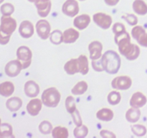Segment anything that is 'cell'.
Here are the masks:
<instances>
[{
	"mask_svg": "<svg viewBox=\"0 0 147 138\" xmlns=\"http://www.w3.org/2000/svg\"><path fill=\"white\" fill-rule=\"evenodd\" d=\"M114 40L120 53L127 60H134L139 57L141 53L140 47L137 45L131 43L129 32L126 31L121 34H116Z\"/></svg>",
	"mask_w": 147,
	"mask_h": 138,
	"instance_id": "obj_1",
	"label": "cell"
},
{
	"mask_svg": "<svg viewBox=\"0 0 147 138\" xmlns=\"http://www.w3.org/2000/svg\"><path fill=\"white\" fill-rule=\"evenodd\" d=\"M102 66L106 73L116 74L119 72L121 66V59L119 53L112 50H107L100 57Z\"/></svg>",
	"mask_w": 147,
	"mask_h": 138,
	"instance_id": "obj_2",
	"label": "cell"
},
{
	"mask_svg": "<svg viewBox=\"0 0 147 138\" xmlns=\"http://www.w3.org/2000/svg\"><path fill=\"white\" fill-rule=\"evenodd\" d=\"M61 99V94L56 88L50 87L42 92L41 100L43 104L47 107L55 108L58 106Z\"/></svg>",
	"mask_w": 147,
	"mask_h": 138,
	"instance_id": "obj_3",
	"label": "cell"
},
{
	"mask_svg": "<svg viewBox=\"0 0 147 138\" xmlns=\"http://www.w3.org/2000/svg\"><path fill=\"white\" fill-rule=\"evenodd\" d=\"M17 60L20 61L22 65V68H27L30 67L32 63V52L27 46H20L17 50Z\"/></svg>",
	"mask_w": 147,
	"mask_h": 138,
	"instance_id": "obj_4",
	"label": "cell"
},
{
	"mask_svg": "<svg viewBox=\"0 0 147 138\" xmlns=\"http://www.w3.org/2000/svg\"><path fill=\"white\" fill-rule=\"evenodd\" d=\"M17 21L11 16L2 15L1 17L0 30L3 33L11 36L17 29Z\"/></svg>",
	"mask_w": 147,
	"mask_h": 138,
	"instance_id": "obj_5",
	"label": "cell"
},
{
	"mask_svg": "<svg viewBox=\"0 0 147 138\" xmlns=\"http://www.w3.org/2000/svg\"><path fill=\"white\" fill-rule=\"evenodd\" d=\"M93 22L103 30H108L111 26L113 19L111 16L103 12H98L93 14Z\"/></svg>",
	"mask_w": 147,
	"mask_h": 138,
	"instance_id": "obj_6",
	"label": "cell"
},
{
	"mask_svg": "<svg viewBox=\"0 0 147 138\" xmlns=\"http://www.w3.org/2000/svg\"><path fill=\"white\" fill-rule=\"evenodd\" d=\"M132 86V79L128 76H120L114 78L111 82V86L116 90H128Z\"/></svg>",
	"mask_w": 147,
	"mask_h": 138,
	"instance_id": "obj_7",
	"label": "cell"
},
{
	"mask_svg": "<svg viewBox=\"0 0 147 138\" xmlns=\"http://www.w3.org/2000/svg\"><path fill=\"white\" fill-rule=\"evenodd\" d=\"M80 11L78 1L76 0H66L62 7V12L66 16L74 17Z\"/></svg>",
	"mask_w": 147,
	"mask_h": 138,
	"instance_id": "obj_8",
	"label": "cell"
},
{
	"mask_svg": "<svg viewBox=\"0 0 147 138\" xmlns=\"http://www.w3.org/2000/svg\"><path fill=\"white\" fill-rule=\"evenodd\" d=\"M131 36L137 41L139 45L142 47H147V32L142 26H134L131 30Z\"/></svg>",
	"mask_w": 147,
	"mask_h": 138,
	"instance_id": "obj_9",
	"label": "cell"
},
{
	"mask_svg": "<svg viewBox=\"0 0 147 138\" xmlns=\"http://www.w3.org/2000/svg\"><path fill=\"white\" fill-rule=\"evenodd\" d=\"M35 29L37 34L42 40H47L49 38L51 33V26L47 20L42 19L37 21L36 23Z\"/></svg>",
	"mask_w": 147,
	"mask_h": 138,
	"instance_id": "obj_10",
	"label": "cell"
},
{
	"mask_svg": "<svg viewBox=\"0 0 147 138\" xmlns=\"http://www.w3.org/2000/svg\"><path fill=\"white\" fill-rule=\"evenodd\" d=\"M23 70L22 65L19 60H13L8 62L4 68V72L9 77H16Z\"/></svg>",
	"mask_w": 147,
	"mask_h": 138,
	"instance_id": "obj_11",
	"label": "cell"
},
{
	"mask_svg": "<svg viewBox=\"0 0 147 138\" xmlns=\"http://www.w3.org/2000/svg\"><path fill=\"white\" fill-rule=\"evenodd\" d=\"M19 32L23 38H30L34 33V25L29 20H24L20 24L19 27Z\"/></svg>",
	"mask_w": 147,
	"mask_h": 138,
	"instance_id": "obj_12",
	"label": "cell"
},
{
	"mask_svg": "<svg viewBox=\"0 0 147 138\" xmlns=\"http://www.w3.org/2000/svg\"><path fill=\"white\" fill-rule=\"evenodd\" d=\"M103 44L100 42L93 41L89 44L88 50L90 53V58L91 60H98L100 59L102 56L103 51Z\"/></svg>",
	"mask_w": 147,
	"mask_h": 138,
	"instance_id": "obj_13",
	"label": "cell"
},
{
	"mask_svg": "<svg viewBox=\"0 0 147 138\" xmlns=\"http://www.w3.org/2000/svg\"><path fill=\"white\" fill-rule=\"evenodd\" d=\"M42 101L41 99L37 98H32V99L29 101L27 105V112L30 115L32 116H35L39 114L42 107Z\"/></svg>",
	"mask_w": 147,
	"mask_h": 138,
	"instance_id": "obj_14",
	"label": "cell"
},
{
	"mask_svg": "<svg viewBox=\"0 0 147 138\" xmlns=\"http://www.w3.org/2000/svg\"><path fill=\"white\" fill-rule=\"evenodd\" d=\"M24 91L26 96L29 98H35L40 93V88L35 81L30 80L26 82L24 84Z\"/></svg>",
	"mask_w": 147,
	"mask_h": 138,
	"instance_id": "obj_15",
	"label": "cell"
},
{
	"mask_svg": "<svg viewBox=\"0 0 147 138\" xmlns=\"http://www.w3.org/2000/svg\"><path fill=\"white\" fill-rule=\"evenodd\" d=\"M147 102V98L142 92H135L130 99V106L134 108H142L146 105Z\"/></svg>",
	"mask_w": 147,
	"mask_h": 138,
	"instance_id": "obj_16",
	"label": "cell"
},
{
	"mask_svg": "<svg viewBox=\"0 0 147 138\" xmlns=\"http://www.w3.org/2000/svg\"><path fill=\"white\" fill-rule=\"evenodd\" d=\"M36 8L37 9V14L41 17H46L50 12L52 8L51 0L40 1V2L34 3Z\"/></svg>",
	"mask_w": 147,
	"mask_h": 138,
	"instance_id": "obj_17",
	"label": "cell"
},
{
	"mask_svg": "<svg viewBox=\"0 0 147 138\" xmlns=\"http://www.w3.org/2000/svg\"><path fill=\"white\" fill-rule=\"evenodd\" d=\"M90 22V17L87 14H83L75 17L73 25L79 30H83L87 28Z\"/></svg>",
	"mask_w": 147,
	"mask_h": 138,
	"instance_id": "obj_18",
	"label": "cell"
},
{
	"mask_svg": "<svg viewBox=\"0 0 147 138\" xmlns=\"http://www.w3.org/2000/svg\"><path fill=\"white\" fill-rule=\"evenodd\" d=\"M80 37V33L74 28H69L63 32V43L66 44L73 43Z\"/></svg>",
	"mask_w": 147,
	"mask_h": 138,
	"instance_id": "obj_19",
	"label": "cell"
},
{
	"mask_svg": "<svg viewBox=\"0 0 147 138\" xmlns=\"http://www.w3.org/2000/svg\"><path fill=\"white\" fill-rule=\"evenodd\" d=\"M64 70L67 74L70 76L80 73L78 58H72L66 62L64 66Z\"/></svg>",
	"mask_w": 147,
	"mask_h": 138,
	"instance_id": "obj_20",
	"label": "cell"
},
{
	"mask_svg": "<svg viewBox=\"0 0 147 138\" xmlns=\"http://www.w3.org/2000/svg\"><path fill=\"white\" fill-rule=\"evenodd\" d=\"M22 106V100L17 96L9 98L6 101V106L10 112H17L18 110H20Z\"/></svg>",
	"mask_w": 147,
	"mask_h": 138,
	"instance_id": "obj_21",
	"label": "cell"
},
{
	"mask_svg": "<svg viewBox=\"0 0 147 138\" xmlns=\"http://www.w3.org/2000/svg\"><path fill=\"white\" fill-rule=\"evenodd\" d=\"M14 91V85L11 81H4L0 83V95L4 97H9Z\"/></svg>",
	"mask_w": 147,
	"mask_h": 138,
	"instance_id": "obj_22",
	"label": "cell"
},
{
	"mask_svg": "<svg viewBox=\"0 0 147 138\" xmlns=\"http://www.w3.org/2000/svg\"><path fill=\"white\" fill-rule=\"evenodd\" d=\"M114 113L109 108H103L98 110L96 113V117L103 122H110L113 119Z\"/></svg>",
	"mask_w": 147,
	"mask_h": 138,
	"instance_id": "obj_23",
	"label": "cell"
},
{
	"mask_svg": "<svg viewBox=\"0 0 147 138\" xmlns=\"http://www.w3.org/2000/svg\"><path fill=\"white\" fill-rule=\"evenodd\" d=\"M141 117V111L139 108L131 107L126 112V119L130 123H136Z\"/></svg>",
	"mask_w": 147,
	"mask_h": 138,
	"instance_id": "obj_24",
	"label": "cell"
},
{
	"mask_svg": "<svg viewBox=\"0 0 147 138\" xmlns=\"http://www.w3.org/2000/svg\"><path fill=\"white\" fill-rule=\"evenodd\" d=\"M132 8L134 12L139 15H145L147 14V4L144 0H134Z\"/></svg>",
	"mask_w": 147,
	"mask_h": 138,
	"instance_id": "obj_25",
	"label": "cell"
},
{
	"mask_svg": "<svg viewBox=\"0 0 147 138\" xmlns=\"http://www.w3.org/2000/svg\"><path fill=\"white\" fill-rule=\"evenodd\" d=\"M88 88V86L87 82H86L85 80H80L73 86L71 92L74 96H80L87 91Z\"/></svg>",
	"mask_w": 147,
	"mask_h": 138,
	"instance_id": "obj_26",
	"label": "cell"
},
{
	"mask_svg": "<svg viewBox=\"0 0 147 138\" xmlns=\"http://www.w3.org/2000/svg\"><path fill=\"white\" fill-rule=\"evenodd\" d=\"M78 60L80 73H81L82 75H86L89 71V64L87 56L85 55H80L78 57Z\"/></svg>",
	"mask_w": 147,
	"mask_h": 138,
	"instance_id": "obj_27",
	"label": "cell"
},
{
	"mask_svg": "<svg viewBox=\"0 0 147 138\" xmlns=\"http://www.w3.org/2000/svg\"><path fill=\"white\" fill-rule=\"evenodd\" d=\"M14 137L13 135V129L11 124L8 123H2L0 125V138Z\"/></svg>",
	"mask_w": 147,
	"mask_h": 138,
	"instance_id": "obj_28",
	"label": "cell"
},
{
	"mask_svg": "<svg viewBox=\"0 0 147 138\" xmlns=\"http://www.w3.org/2000/svg\"><path fill=\"white\" fill-rule=\"evenodd\" d=\"M52 136L53 138H67L69 136L68 129L65 126H55L52 131Z\"/></svg>",
	"mask_w": 147,
	"mask_h": 138,
	"instance_id": "obj_29",
	"label": "cell"
},
{
	"mask_svg": "<svg viewBox=\"0 0 147 138\" xmlns=\"http://www.w3.org/2000/svg\"><path fill=\"white\" fill-rule=\"evenodd\" d=\"M49 38L53 44L60 45L63 43V32L59 30H55L50 33Z\"/></svg>",
	"mask_w": 147,
	"mask_h": 138,
	"instance_id": "obj_30",
	"label": "cell"
},
{
	"mask_svg": "<svg viewBox=\"0 0 147 138\" xmlns=\"http://www.w3.org/2000/svg\"><path fill=\"white\" fill-rule=\"evenodd\" d=\"M107 100L109 103H110L111 105H113V106L117 105L120 103L121 100V95L120 92L117 91H112L108 95Z\"/></svg>",
	"mask_w": 147,
	"mask_h": 138,
	"instance_id": "obj_31",
	"label": "cell"
},
{
	"mask_svg": "<svg viewBox=\"0 0 147 138\" xmlns=\"http://www.w3.org/2000/svg\"><path fill=\"white\" fill-rule=\"evenodd\" d=\"M88 134V128L86 125H80L76 126L73 130V135L76 138H83L86 137Z\"/></svg>",
	"mask_w": 147,
	"mask_h": 138,
	"instance_id": "obj_32",
	"label": "cell"
},
{
	"mask_svg": "<svg viewBox=\"0 0 147 138\" xmlns=\"http://www.w3.org/2000/svg\"><path fill=\"white\" fill-rule=\"evenodd\" d=\"M39 131L41 132L43 135H49V134L52 133L53 127L52 124L50 123L49 121L45 120L42 121L41 123L39 124Z\"/></svg>",
	"mask_w": 147,
	"mask_h": 138,
	"instance_id": "obj_33",
	"label": "cell"
},
{
	"mask_svg": "<svg viewBox=\"0 0 147 138\" xmlns=\"http://www.w3.org/2000/svg\"><path fill=\"white\" fill-rule=\"evenodd\" d=\"M65 108L66 110L68 113H70L71 114L73 112H74L77 109L76 107V101H75V99L73 98V96H68L65 99Z\"/></svg>",
	"mask_w": 147,
	"mask_h": 138,
	"instance_id": "obj_34",
	"label": "cell"
},
{
	"mask_svg": "<svg viewBox=\"0 0 147 138\" xmlns=\"http://www.w3.org/2000/svg\"><path fill=\"white\" fill-rule=\"evenodd\" d=\"M131 131L137 137L144 136L147 132V129L144 125L142 124H134L131 126Z\"/></svg>",
	"mask_w": 147,
	"mask_h": 138,
	"instance_id": "obj_35",
	"label": "cell"
},
{
	"mask_svg": "<svg viewBox=\"0 0 147 138\" xmlns=\"http://www.w3.org/2000/svg\"><path fill=\"white\" fill-rule=\"evenodd\" d=\"M0 11L2 15L11 16L14 12V7L11 3H5L1 6Z\"/></svg>",
	"mask_w": 147,
	"mask_h": 138,
	"instance_id": "obj_36",
	"label": "cell"
},
{
	"mask_svg": "<svg viewBox=\"0 0 147 138\" xmlns=\"http://www.w3.org/2000/svg\"><path fill=\"white\" fill-rule=\"evenodd\" d=\"M122 18L131 26H136L139 21L138 17L134 14H126L122 16Z\"/></svg>",
	"mask_w": 147,
	"mask_h": 138,
	"instance_id": "obj_37",
	"label": "cell"
},
{
	"mask_svg": "<svg viewBox=\"0 0 147 138\" xmlns=\"http://www.w3.org/2000/svg\"><path fill=\"white\" fill-rule=\"evenodd\" d=\"M112 31L114 33V34H121V33L126 32V27L121 22H116L112 27Z\"/></svg>",
	"mask_w": 147,
	"mask_h": 138,
	"instance_id": "obj_38",
	"label": "cell"
},
{
	"mask_svg": "<svg viewBox=\"0 0 147 138\" xmlns=\"http://www.w3.org/2000/svg\"><path fill=\"white\" fill-rule=\"evenodd\" d=\"M71 116L73 118V122L76 126H80L83 124V121H82V118L80 116V112L78 110V109L75 111L74 112L71 114Z\"/></svg>",
	"mask_w": 147,
	"mask_h": 138,
	"instance_id": "obj_39",
	"label": "cell"
},
{
	"mask_svg": "<svg viewBox=\"0 0 147 138\" xmlns=\"http://www.w3.org/2000/svg\"><path fill=\"white\" fill-rule=\"evenodd\" d=\"M92 67L95 71L102 72L104 70L103 66H102L101 62H100V58L98 60H92Z\"/></svg>",
	"mask_w": 147,
	"mask_h": 138,
	"instance_id": "obj_40",
	"label": "cell"
},
{
	"mask_svg": "<svg viewBox=\"0 0 147 138\" xmlns=\"http://www.w3.org/2000/svg\"><path fill=\"white\" fill-rule=\"evenodd\" d=\"M100 135L102 137L105 138H115L116 137V135L113 132H111V131L106 130V129H103L100 132Z\"/></svg>",
	"mask_w": 147,
	"mask_h": 138,
	"instance_id": "obj_41",
	"label": "cell"
},
{
	"mask_svg": "<svg viewBox=\"0 0 147 138\" xmlns=\"http://www.w3.org/2000/svg\"><path fill=\"white\" fill-rule=\"evenodd\" d=\"M10 37L11 36L6 34L3 33L0 30V44L1 45H6L9 42Z\"/></svg>",
	"mask_w": 147,
	"mask_h": 138,
	"instance_id": "obj_42",
	"label": "cell"
},
{
	"mask_svg": "<svg viewBox=\"0 0 147 138\" xmlns=\"http://www.w3.org/2000/svg\"><path fill=\"white\" fill-rule=\"evenodd\" d=\"M104 1L106 5L109 6V7H114L119 4L120 0H104Z\"/></svg>",
	"mask_w": 147,
	"mask_h": 138,
	"instance_id": "obj_43",
	"label": "cell"
},
{
	"mask_svg": "<svg viewBox=\"0 0 147 138\" xmlns=\"http://www.w3.org/2000/svg\"><path fill=\"white\" fill-rule=\"evenodd\" d=\"M45 1V0H28V1H30V2L31 3H37V2H40V1Z\"/></svg>",
	"mask_w": 147,
	"mask_h": 138,
	"instance_id": "obj_44",
	"label": "cell"
},
{
	"mask_svg": "<svg viewBox=\"0 0 147 138\" xmlns=\"http://www.w3.org/2000/svg\"><path fill=\"white\" fill-rule=\"evenodd\" d=\"M4 1V0H0V4H1V3H2Z\"/></svg>",
	"mask_w": 147,
	"mask_h": 138,
	"instance_id": "obj_45",
	"label": "cell"
},
{
	"mask_svg": "<svg viewBox=\"0 0 147 138\" xmlns=\"http://www.w3.org/2000/svg\"><path fill=\"white\" fill-rule=\"evenodd\" d=\"M79 1H86V0H79Z\"/></svg>",
	"mask_w": 147,
	"mask_h": 138,
	"instance_id": "obj_46",
	"label": "cell"
},
{
	"mask_svg": "<svg viewBox=\"0 0 147 138\" xmlns=\"http://www.w3.org/2000/svg\"><path fill=\"white\" fill-rule=\"evenodd\" d=\"M1 118H0V125H1Z\"/></svg>",
	"mask_w": 147,
	"mask_h": 138,
	"instance_id": "obj_47",
	"label": "cell"
}]
</instances>
